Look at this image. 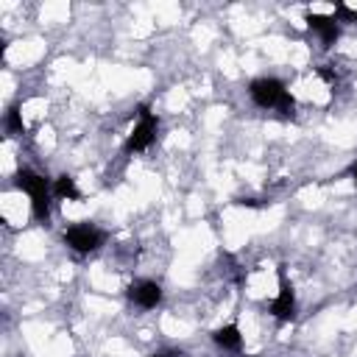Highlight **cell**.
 Returning a JSON list of instances; mask_svg holds the SVG:
<instances>
[{
    "instance_id": "6da1fadb",
    "label": "cell",
    "mask_w": 357,
    "mask_h": 357,
    "mask_svg": "<svg viewBox=\"0 0 357 357\" xmlns=\"http://www.w3.org/2000/svg\"><path fill=\"white\" fill-rule=\"evenodd\" d=\"M248 95L259 109H273L279 112V117L290 120L296 117V98L290 95V89L284 86V81L273 78V75H259L248 84Z\"/></svg>"
},
{
    "instance_id": "7a4b0ae2",
    "label": "cell",
    "mask_w": 357,
    "mask_h": 357,
    "mask_svg": "<svg viewBox=\"0 0 357 357\" xmlns=\"http://www.w3.org/2000/svg\"><path fill=\"white\" fill-rule=\"evenodd\" d=\"M14 184L17 190H22L31 201V212L39 223L50 220V204H53V181H47L42 173L31 170V167H20L14 173Z\"/></svg>"
},
{
    "instance_id": "3957f363",
    "label": "cell",
    "mask_w": 357,
    "mask_h": 357,
    "mask_svg": "<svg viewBox=\"0 0 357 357\" xmlns=\"http://www.w3.org/2000/svg\"><path fill=\"white\" fill-rule=\"evenodd\" d=\"M156 134H159V117H156V112L148 103H139L137 106V123L131 126V131H128V137L123 142V151L128 156L131 153H142V151H148L153 145Z\"/></svg>"
},
{
    "instance_id": "277c9868",
    "label": "cell",
    "mask_w": 357,
    "mask_h": 357,
    "mask_svg": "<svg viewBox=\"0 0 357 357\" xmlns=\"http://www.w3.org/2000/svg\"><path fill=\"white\" fill-rule=\"evenodd\" d=\"M61 240L75 254H92L106 243V231L98 229L95 223H73V226L64 229Z\"/></svg>"
},
{
    "instance_id": "5b68a950",
    "label": "cell",
    "mask_w": 357,
    "mask_h": 357,
    "mask_svg": "<svg viewBox=\"0 0 357 357\" xmlns=\"http://www.w3.org/2000/svg\"><path fill=\"white\" fill-rule=\"evenodd\" d=\"M276 279H279V293H276V298L268 304V312H271L279 324H287V321L296 318V290H293V284H290V279H287L284 265L276 268Z\"/></svg>"
},
{
    "instance_id": "8992f818",
    "label": "cell",
    "mask_w": 357,
    "mask_h": 357,
    "mask_svg": "<svg viewBox=\"0 0 357 357\" xmlns=\"http://www.w3.org/2000/svg\"><path fill=\"white\" fill-rule=\"evenodd\" d=\"M304 22H307V28H310L312 33H318L324 50H329V47L337 42V36H340V22L335 20V14L329 17V14L307 11V14H304Z\"/></svg>"
},
{
    "instance_id": "52a82bcc",
    "label": "cell",
    "mask_w": 357,
    "mask_h": 357,
    "mask_svg": "<svg viewBox=\"0 0 357 357\" xmlns=\"http://www.w3.org/2000/svg\"><path fill=\"white\" fill-rule=\"evenodd\" d=\"M126 296H128V301L137 304L139 310H153V307H159V301H162V284L153 282V279H137V282L128 284Z\"/></svg>"
},
{
    "instance_id": "ba28073f",
    "label": "cell",
    "mask_w": 357,
    "mask_h": 357,
    "mask_svg": "<svg viewBox=\"0 0 357 357\" xmlns=\"http://www.w3.org/2000/svg\"><path fill=\"white\" fill-rule=\"evenodd\" d=\"M212 343L223 351H240L243 349V332L237 324H223V326L212 329Z\"/></svg>"
},
{
    "instance_id": "9c48e42d",
    "label": "cell",
    "mask_w": 357,
    "mask_h": 357,
    "mask_svg": "<svg viewBox=\"0 0 357 357\" xmlns=\"http://www.w3.org/2000/svg\"><path fill=\"white\" fill-rule=\"evenodd\" d=\"M53 198H56V201H81L84 195H81L75 178L67 176V173H61V176L53 178Z\"/></svg>"
},
{
    "instance_id": "30bf717a",
    "label": "cell",
    "mask_w": 357,
    "mask_h": 357,
    "mask_svg": "<svg viewBox=\"0 0 357 357\" xmlns=\"http://www.w3.org/2000/svg\"><path fill=\"white\" fill-rule=\"evenodd\" d=\"M3 123H6V131H8V134H25V123H22V112H20L17 106H11V109L6 112V117H3Z\"/></svg>"
},
{
    "instance_id": "8fae6325",
    "label": "cell",
    "mask_w": 357,
    "mask_h": 357,
    "mask_svg": "<svg viewBox=\"0 0 357 357\" xmlns=\"http://www.w3.org/2000/svg\"><path fill=\"white\" fill-rule=\"evenodd\" d=\"M151 357H184V351H178V349H165V351H153Z\"/></svg>"
},
{
    "instance_id": "7c38bea8",
    "label": "cell",
    "mask_w": 357,
    "mask_h": 357,
    "mask_svg": "<svg viewBox=\"0 0 357 357\" xmlns=\"http://www.w3.org/2000/svg\"><path fill=\"white\" fill-rule=\"evenodd\" d=\"M349 176H351V181H354V190H357V159L349 165Z\"/></svg>"
}]
</instances>
